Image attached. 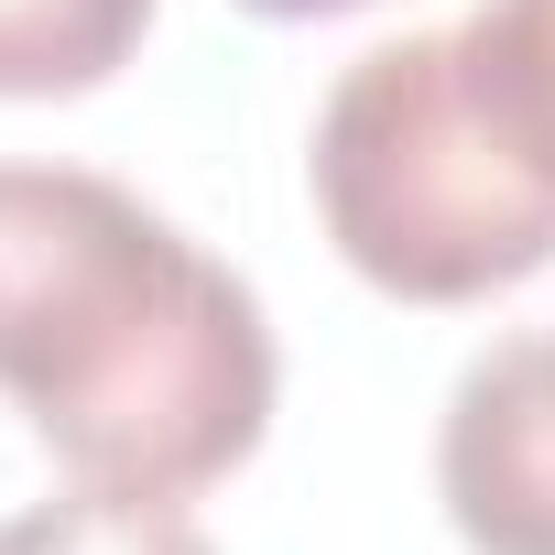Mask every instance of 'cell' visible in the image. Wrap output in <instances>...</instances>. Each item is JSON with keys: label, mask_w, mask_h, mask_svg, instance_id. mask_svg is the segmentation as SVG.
Instances as JSON below:
<instances>
[{"label": "cell", "mask_w": 555, "mask_h": 555, "mask_svg": "<svg viewBox=\"0 0 555 555\" xmlns=\"http://www.w3.org/2000/svg\"><path fill=\"white\" fill-rule=\"evenodd\" d=\"M0 392L88 490L185 501L284 392L272 317L164 207L88 164H0Z\"/></svg>", "instance_id": "cell-1"}, {"label": "cell", "mask_w": 555, "mask_h": 555, "mask_svg": "<svg viewBox=\"0 0 555 555\" xmlns=\"http://www.w3.org/2000/svg\"><path fill=\"white\" fill-rule=\"evenodd\" d=\"M306 185L338 261L403 306H479L555 261V175L479 109L457 34L349 55L317 109Z\"/></svg>", "instance_id": "cell-2"}, {"label": "cell", "mask_w": 555, "mask_h": 555, "mask_svg": "<svg viewBox=\"0 0 555 555\" xmlns=\"http://www.w3.org/2000/svg\"><path fill=\"white\" fill-rule=\"evenodd\" d=\"M436 501L468 555H555V327L490 338L436 414Z\"/></svg>", "instance_id": "cell-3"}, {"label": "cell", "mask_w": 555, "mask_h": 555, "mask_svg": "<svg viewBox=\"0 0 555 555\" xmlns=\"http://www.w3.org/2000/svg\"><path fill=\"white\" fill-rule=\"evenodd\" d=\"M153 0H0V99H88L131 66Z\"/></svg>", "instance_id": "cell-4"}, {"label": "cell", "mask_w": 555, "mask_h": 555, "mask_svg": "<svg viewBox=\"0 0 555 555\" xmlns=\"http://www.w3.org/2000/svg\"><path fill=\"white\" fill-rule=\"evenodd\" d=\"M457 34V66L479 88V109L555 175V0H479Z\"/></svg>", "instance_id": "cell-5"}, {"label": "cell", "mask_w": 555, "mask_h": 555, "mask_svg": "<svg viewBox=\"0 0 555 555\" xmlns=\"http://www.w3.org/2000/svg\"><path fill=\"white\" fill-rule=\"evenodd\" d=\"M0 555H218L185 501H142V490H66V501H34L0 522Z\"/></svg>", "instance_id": "cell-6"}, {"label": "cell", "mask_w": 555, "mask_h": 555, "mask_svg": "<svg viewBox=\"0 0 555 555\" xmlns=\"http://www.w3.org/2000/svg\"><path fill=\"white\" fill-rule=\"evenodd\" d=\"M240 12H261V23H327V12H360V0H240Z\"/></svg>", "instance_id": "cell-7"}]
</instances>
